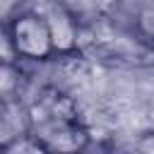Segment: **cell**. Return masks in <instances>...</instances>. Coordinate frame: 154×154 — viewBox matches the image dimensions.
Segmentation results:
<instances>
[{"label":"cell","mask_w":154,"mask_h":154,"mask_svg":"<svg viewBox=\"0 0 154 154\" xmlns=\"http://www.w3.org/2000/svg\"><path fill=\"white\" fill-rule=\"evenodd\" d=\"M19 82H22L19 67L2 63V101L5 99H22L19 96Z\"/></svg>","instance_id":"obj_5"},{"label":"cell","mask_w":154,"mask_h":154,"mask_svg":"<svg viewBox=\"0 0 154 154\" xmlns=\"http://www.w3.org/2000/svg\"><path fill=\"white\" fill-rule=\"evenodd\" d=\"M31 140L48 154H87L91 144L89 130L77 118V106L58 89H43L29 103Z\"/></svg>","instance_id":"obj_1"},{"label":"cell","mask_w":154,"mask_h":154,"mask_svg":"<svg viewBox=\"0 0 154 154\" xmlns=\"http://www.w3.org/2000/svg\"><path fill=\"white\" fill-rule=\"evenodd\" d=\"M2 154H48V152H46L38 142H34L31 137H26V140H22V142L2 149Z\"/></svg>","instance_id":"obj_6"},{"label":"cell","mask_w":154,"mask_h":154,"mask_svg":"<svg viewBox=\"0 0 154 154\" xmlns=\"http://www.w3.org/2000/svg\"><path fill=\"white\" fill-rule=\"evenodd\" d=\"M34 10L41 12L43 19L48 22L55 53H70V51L77 48V41H79V19H77V14L67 5H63V2H41Z\"/></svg>","instance_id":"obj_3"},{"label":"cell","mask_w":154,"mask_h":154,"mask_svg":"<svg viewBox=\"0 0 154 154\" xmlns=\"http://www.w3.org/2000/svg\"><path fill=\"white\" fill-rule=\"evenodd\" d=\"M31 137V111L22 99H5L0 106V147L7 149Z\"/></svg>","instance_id":"obj_4"},{"label":"cell","mask_w":154,"mask_h":154,"mask_svg":"<svg viewBox=\"0 0 154 154\" xmlns=\"http://www.w3.org/2000/svg\"><path fill=\"white\" fill-rule=\"evenodd\" d=\"M2 31L7 34V38H10V43H12V48H14L19 60L41 63V60H48L55 53L48 22L34 7L12 14L5 22Z\"/></svg>","instance_id":"obj_2"}]
</instances>
